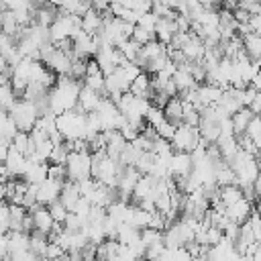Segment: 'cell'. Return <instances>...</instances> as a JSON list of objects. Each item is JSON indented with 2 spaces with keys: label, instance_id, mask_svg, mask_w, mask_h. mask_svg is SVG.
<instances>
[{
  "label": "cell",
  "instance_id": "6da1fadb",
  "mask_svg": "<svg viewBox=\"0 0 261 261\" xmlns=\"http://www.w3.org/2000/svg\"><path fill=\"white\" fill-rule=\"evenodd\" d=\"M84 82H77L69 75H57L55 86L49 90L47 100H49V110L53 114H63L67 110H73L77 106L80 90Z\"/></svg>",
  "mask_w": 261,
  "mask_h": 261
},
{
  "label": "cell",
  "instance_id": "7a4b0ae2",
  "mask_svg": "<svg viewBox=\"0 0 261 261\" xmlns=\"http://www.w3.org/2000/svg\"><path fill=\"white\" fill-rule=\"evenodd\" d=\"M124 165L116 159L110 157L106 151L92 153V177L104 186H116V177Z\"/></svg>",
  "mask_w": 261,
  "mask_h": 261
},
{
  "label": "cell",
  "instance_id": "3957f363",
  "mask_svg": "<svg viewBox=\"0 0 261 261\" xmlns=\"http://www.w3.org/2000/svg\"><path fill=\"white\" fill-rule=\"evenodd\" d=\"M10 118L14 120L16 128L18 130H27L31 133L39 120V110L37 106L31 102V100H24V98H18L14 102V106L10 108Z\"/></svg>",
  "mask_w": 261,
  "mask_h": 261
},
{
  "label": "cell",
  "instance_id": "277c9868",
  "mask_svg": "<svg viewBox=\"0 0 261 261\" xmlns=\"http://www.w3.org/2000/svg\"><path fill=\"white\" fill-rule=\"evenodd\" d=\"M67 179L71 181H82L86 177H92V153L90 151H71L67 161Z\"/></svg>",
  "mask_w": 261,
  "mask_h": 261
},
{
  "label": "cell",
  "instance_id": "5b68a950",
  "mask_svg": "<svg viewBox=\"0 0 261 261\" xmlns=\"http://www.w3.org/2000/svg\"><path fill=\"white\" fill-rule=\"evenodd\" d=\"M171 147L173 151H186V153H192L196 151L200 145H202V135L198 130V126H190V124H179L175 126V133L171 137Z\"/></svg>",
  "mask_w": 261,
  "mask_h": 261
},
{
  "label": "cell",
  "instance_id": "8992f818",
  "mask_svg": "<svg viewBox=\"0 0 261 261\" xmlns=\"http://www.w3.org/2000/svg\"><path fill=\"white\" fill-rule=\"evenodd\" d=\"M94 59L98 61V65H100V69L104 71V75L112 73L118 65H122V63L126 61L124 55L120 53V49L114 47V45H100V49H98V53L94 55Z\"/></svg>",
  "mask_w": 261,
  "mask_h": 261
},
{
  "label": "cell",
  "instance_id": "52a82bcc",
  "mask_svg": "<svg viewBox=\"0 0 261 261\" xmlns=\"http://www.w3.org/2000/svg\"><path fill=\"white\" fill-rule=\"evenodd\" d=\"M63 184L65 181H59V179H53V177H47L41 184H37V202L43 204V206H49L55 200H59Z\"/></svg>",
  "mask_w": 261,
  "mask_h": 261
},
{
  "label": "cell",
  "instance_id": "ba28073f",
  "mask_svg": "<svg viewBox=\"0 0 261 261\" xmlns=\"http://www.w3.org/2000/svg\"><path fill=\"white\" fill-rule=\"evenodd\" d=\"M194 169L192 153L186 151H173L169 159V177H188Z\"/></svg>",
  "mask_w": 261,
  "mask_h": 261
},
{
  "label": "cell",
  "instance_id": "9c48e42d",
  "mask_svg": "<svg viewBox=\"0 0 261 261\" xmlns=\"http://www.w3.org/2000/svg\"><path fill=\"white\" fill-rule=\"evenodd\" d=\"M29 214H31V220H33V230L49 234V230L55 224V220H53V216L49 212V206H43V204L37 202L33 208H29Z\"/></svg>",
  "mask_w": 261,
  "mask_h": 261
},
{
  "label": "cell",
  "instance_id": "30bf717a",
  "mask_svg": "<svg viewBox=\"0 0 261 261\" xmlns=\"http://www.w3.org/2000/svg\"><path fill=\"white\" fill-rule=\"evenodd\" d=\"M106 96L102 94V92H98V90H92V88H88V86H82V90H80V98H77V110H82V112H94V110H98V106H100V102L104 100Z\"/></svg>",
  "mask_w": 261,
  "mask_h": 261
},
{
  "label": "cell",
  "instance_id": "8fae6325",
  "mask_svg": "<svg viewBox=\"0 0 261 261\" xmlns=\"http://www.w3.org/2000/svg\"><path fill=\"white\" fill-rule=\"evenodd\" d=\"M4 165H6V169H8V173H10L12 177H22L24 171H27V167H29V157H27L24 153L16 151V149L10 145V151H8V157H6Z\"/></svg>",
  "mask_w": 261,
  "mask_h": 261
},
{
  "label": "cell",
  "instance_id": "7c38bea8",
  "mask_svg": "<svg viewBox=\"0 0 261 261\" xmlns=\"http://www.w3.org/2000/svg\"><path fill=\"white\" fill-rule=\"evenodd\" d=\"M251 212H253V204H251L249 198H241V200H237L234 204H228V206H226V216H228L232 222H237V224L247 222L249 216H251Z\"/></svg>",
  "mask_w": 261,
  "mask_h": 261
},
{
  "label": "cell",
  "instance_id": "4fadbf2b",
  "mask_svg": "<svg viewBox=\"0 0 261 261\" xmlns=\"http://www.w3.org/2000/svg\"><path fill=\"white\" fill-rule=\"evenodd\" d=\"M177 33V24H175V16H159L157 29H155V37L157 41H161L163 45H169L171 39Z\"/></svg>",
  "mask_w": 261,
  "mask_h": 261
},
{
  "label": "cell",
  "instance_id": "5bb4252c",
  "mask_svg": "<svg viewBox=\"0 0 261 261\" xmlns=\"http://www.w3.org/2000/svg\"><path fill=\"white\" fill-rule=\"evenodd\" d=\"M163 116L167 122H171L173 126H179L184 122V100L179 96H173L167 100V104L163 106Z\"/></svg>",
  "mask_w": 261,
  "mask_h": 261
},
{
  "label": "cell",
  "instance_id": "9a60e30c",
  "mask_svg": "<svg viewBox=\"0 0 261 261\" xmlns=\"http://www.w3.org/2000/svg\"><path fill=\"white\" fill-rule=\"evenodd\" d=\"M47 175H49V163L31 161V159H29V167H27L22 179H24L27 184H35V186H37V184H41L43 179H47Z\"/></svg>",
  "mask_w": 261,
  "mask_h": 261
},
{
  "label": "cell",
  "instance_id": "2e32d148",
  "mask_svg": "<svg viewBox=\"0 0 261 261\" xmlns=\"http://www.w3.org/2000/svg\"><path fill=\"white\" fill-rule=\"evenodd\" d=\"M253 118H255V112H253L249 106L239 108V110L230 116V122H232V130H234V135H245Z\"/></svg>",
  "mask_w": 261,
  "mask_h": 261
},
{
  "label": "cell",
  "instance_id": "e0dca14e",
  "mask_svg": "<svg viewBox=\"0 0 261 261\" xmlns=\"http://www.w3.org/2000/svg\"><path fill=\"white\" fill-rule=\"evenodd\" d=\"M128 92L135 94V96H141V98H151V94H153V88H151V75H149L147 71H141V73L130 82Z\"/></svg>",
  "mask_w": 261,
  "mask_h": 261
},
{
  "label": "cell",
  "instance_id": "ac0fdd59",
  "mask_svg": "<svg viewBox=\"0 0 261 261\" xmlns=\"http://www.w3.org/2000/svg\"><path fill=\"white\" fill-rule=\"evenodd\" d=\"M82 198V192H80V188H77V181H71V179H67L65 184H63V190H61V196H59V200L63 202V206L71 212V208L75 206V202Z\"/></svg>",
  "mask_w": 261,
  "mask_h": 261
},
{
  "label": "cell",
  "instance_id": "d6986e66",
  "mask_svg": "<svg viewBox=\"0 0 261 261\" xmlns=\"http://www.w3.org/2000/svg\"><path fill=\"white\" fill-rule=\"evenodd\" d=\"M102 27V12H98L96 8H90L82 14V31L90 33V35H96Z\"/></svg>",
  "mask_w": 261,
  "mask_h": 261
},
{
  "label": "cell",
  "instance_id": "ffe728a7",
  "mask_svg": "<svg viewBox=\"0 0 261 261\" xmlns=\"http://www.w3.org/2000/svg\"><path fill=\"white\" fill-rule=\"evenodd\" d=\"M241 198H245V192H243V188H241L239 184H228V186H220V188H218V200H220L224 206L234 204V202L241 200Z\"/></svg>",
  "mask_w": 261,
  "mask_h": 261
},
{
  "label": "cell",
  "instance_id": "44dd1931",
  "mask_svg": "<svg viewBox=\"0 0 261 261\" xmlns=\"http://www.w3.org/2000/svg\"><path fill=\"white\" fill-rule=\"evenodd\" d=\"M173 82H175V86H177V92L179 94H184V92H188V90H192V88H196L198 86V82L194 80V75L190 73V69L188 67H177V71L173 73Z\"/></svg>",
  "mask_w": 261,
  "mask_h": 261
},
{
  "label": "cell",
  "instance_id": "7402d4cb",
  "mask_svg": "<svg viewBox=\"0 0 261 261\" xmlns=\"http://www.w3.org/2000/svg\"><path fill=\"white\" fill-rule=\"evenodd\" d=\"M243 47H245L247 55H249L253 61L261 59V35H259V33H249V35H245V37H243Z\"/></svg>",
  "mask_w": 261,
  "mask_h": 261
},
{
  "label": "cell",
  "instance_id": "603a6c76",
  "mask_svg": "<svg viewBox=\"0 0 261 261\" xmlns=\"http://www.w3.org/2000/svg\"><path fill=\"white\" fill-rule=\"evenodd\" d=\"M16 100H18V96L14 94L12 86H10V84H2V86H0V110L10 112V108L14 106Z\"/></svg>",
  "mask_w": 261,
  "mask_h": 261
},
{
  "label": "cell",
  "instance_id": "cb8c5ba5",
  "mask_svg": "<svg viewBox=\"0 0 261 261\" xmlns=\"http://www.w3.org/2000/svg\"><path fill=\"white\" fill-rule=\"evenodd\" d=\"M10 145H12L16 151L29 155V151H31V135H29L27 130H16V135L12 137Z\"/></svg>",
  "mask_w": 261,
  "mask_h": 261
},
{
  "label": "cell",
  "instance_id": "d4e9b609",
  "mask_svg": "<svg viewBox=\"0 0 261 261\" xmlns=\"http://www.w3.org/2000/svg\"><path fill=\"white\" fill-rule=\"evenodd\" d=\"M118 49H120V53L124 55V59H126V61H135V57L139 55L141 45H139L135 39H126L124 43H120V45H118Z\"/></svg>",
  "mask_w": 261,
  "mask_h": 261
},
{
  "label": "cell",
  "instance_id": "484cf974",
  "mask_svg": "<svg viewBox=\"0 0 261 261\" xmlns=\"http://www.w3.org/2000/svg\"><path fill=\"white\" fill-rule=\"evenodd\" d=\"M49 212H51V216H53V220L55 222H65V218H67V214H69V210L63 206V202L61 200H55L53 204H49Z\"/></svg>",
  "mask_w": 261,
  "mask_h": 261
},
{
  "label": "cell",
  "instance_id": "4316f807",
  "mask_svg": "<svg viewBox=\"0 0 261 261\" xmlns=\"http://www.w3.org/2000/svg\"><path fill=\"white\" fill-rule=\"evenodd\" d=\"M157 22H159V16H157L153 10H151V12L141 14V16H139V20H137V24H139V27H143V29H147V31H151V33H155Z\"/></svg>",
  "mask_w": 261,
  "mask_h": 261
},
{
  "label": "cell",
  "instance_id": "83f0119b",
  "mask_svg": "<svg viewBox=\"0 0 261 261\" xmlns=\"http://www.w3.org/2000/svg\"><path fill=\"white\" fill-rule=\"evenodd\" d=\"M10 230V204L4 200L0 202V234H6Z\"/></svg>",
  "mask_w": 261,
  "mask_h": 261
},
{
  "label": "cell",
  "instance_id": "f1b7e54d",
  "mask_svg": "<svg viewBox=\"0 0 261 261\" xmlns=\"http://www.w3.org/2000/svg\"><path fill=\"white\" fill-rule=\"evenodd\" d=\"M130 39H135L139 45H145V43H149V41H153V39H157V37H155V33H151V31H147V29H143V27L135 24Z\"/></svg>",
  "mask_w": 261,
  "mask_h": 261
},
{
  "label": "cell",
  "instance_id": "f546056e",
  "mask_svg": "<svg viewBox=\"0 0 261 261\" xmlns=\"http://www.w3.org/2000/svg\"><path fill=\"white\" fill-rule=\"evenodd\" d=\"M245 135H249L255 145L261 141V116H259V114H255V118L251 120V124H249V128H247Z\"/></svg>",
  "mask_w": 261,
  "mask_h": 261
},
{
  "label": "cell",
  "instance_id": "4dcf8cb0",
  "mask_svg": "<svg viewBox=\"0 0 261 261\" xmlns=\"http://www.w3.org/2000/svg\"><path fill=\"white\" fill-rule=\"evenodd\" d=\"M255 192H257V196H261V171H259V175L255 179Z\"/></svg>",
  "mask_w": 261,
  "mask_h": 261
},
{
  "label": "cell",
  "instance_id": "1f68e13d",
  "mask_svg": "<svg viewBox=\"0 0 261 261\" xmlns=\"http://www.w3.org/2000/svg\"><path fill=\"white\" fill-rule=\"evenodd\" d=\"M259 116H261V114H259Z\"/></svg>",
  "mask_w": 261,
  "mask_h": 261
}]
</instances>
